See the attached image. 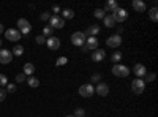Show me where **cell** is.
Instances as JSON below:
<instances>
[{
    "instance_id": "cell-13",
    "label": "cell",
    "mask_w": 158,
    "mask_h": 117,
    "mask_svg": "<svg viewBox=\"0 0 158 117\" xmlns=\"http://www.w3.org/2000/svg\"><path fill=\"white\" fill-rule=\"evenodd\" d=\"M133 71H135V74L138 76V79H141V77H144L147 74V68L144 67L142 63H135V68H133Z\"/></svg>"
},
{
    "instance_id": "cell-5",
    "label": "cell",
    "mask_w": 158,
    "mask_h": 117,
    "mask_svg": "<svg viewBox=\"0 0 158 117\" xmlns=\"http://www.w3.org/2000/svg\"><path fill=\"white\" fill-rule=\"evenodd\" d=\"M49 25H51L52 30L54 29H63L65 27V21L59 15H54V16H51V19H49Z\"/></svg>"
},
{
    "instance_id": "cell-31",
    "label": "cell",
    "mask_w": 158,
    "mask_h": 117,
    "mask_svg": "<svg viewBox=\"0 0 158 117\" xmlns=\"http://www.w3.org/2000/svg\"><path fill=\"white\" fill-rule=\"evenodd\" d=\"M5 90H6V94H8V92H10V94H13V92H16V86H15V84H8Z\"/></svg>"
},
{
    "instance_id": "cell-14",
    "label": "cell",
    "mask_w": 158,
    "mask_h": 117,
    "mask_svg": "<svg viewBox=\"0 0 158 117\" xmlns=\"http://www.w3.org/2000/svg\"><path fill=\"white\" fill-rule=\"evenodd\" d=\"M46 44H48V48L51 51H57L60 48V40H59V38H56V36H51V38H48V40H46Z\"/></svg>"
},
{
    "instance_id": "cell-34",
    "label": "cell",
    "mask_w": 158,
    "mask_h": 117,
    "mask_svg": "<svg viewBox=\"0 0 158 117\" xmlns=\"http://www.w3.org/2000/svg\"><path fill=\"white\" fill-rule=\"evenodd\" d=\"M5 98H6V90L5 89H0V103L5 101Z\"/></svg>"
},
{
    "instance_id": "cell-21",
    "label": "cell",
    "mask_w": 158,
    "mask_h": 117,
    "mask_svg": "<svg viewBox=\"0 0 158 117\" xmlns=\"http://www.w3.org/2000/svg\"><path fill=\"white\" fill-rule=\"evenodd\" d=\"M73 18H74V11H73V10L67 8V10L62 11V19H63V21H65V19H73Z\"/></svg>"
},
{
    "instance_id": "cell-27",
    "label": "cell",
    "mask_w": 158,
    "mask_h": 117,
    "mask_svg": "<svg viewBox=\"0 0 158 117\" xmlns=\"http://www.w3.org/2000/svg\"><path fill=\"white\" fill-rule=\"evenodd\" d=\"M152 81H155V73H149V74L144 76V84H146V82H152Z\"/></svg>"
},
{
    "instance_id": "cell-41",
    "label": "cell",
    "mask_w": 158,
    "mask_h": 117,
    "mask_svg": "<svg viewBox=\"0 0 158 117\" xmlns=\"http://www.w3.org/2000/svg\"><path fill=\"white\" fill-rule=\"evenodd\" d=\"M0 48H2V40H0Z\"/></svg>"
},
{
    "instance_id": "cell-24",
    "label": "cell",
    "mask_w": 158,
    "mask_h": 117,
    "mask_svg": "<svg viewBox=\"0 0 158 117\" xmlns=\"http://www.w3.org/2000/svg\"><path fill=\"white\" fill-rule=\"evenodd\" d=\"M149 16H150V19H152L153 22L158 21V10H156V6H153V8L149 10Z\"/></svg>"
},
{
    "instance_id": "cell-30",
    "label": "cell",
    "mask_w": 158,
    "mask_h": 117,
    "mask_svg": "<svg viewBox=\"0 0 158 117\" xmlns=\"http://www.w3.org/2000/svg\"><path fill=\"white\" fill-rule=\"evenodd\" d=\"M8 84V77L5 74H0V87H5Z\"/></svg>"
},
{
    "instance_id": "cell-22",
    "label": "cell",
    "mask_w": 158,
    "mask_h": 117,
    "mask_svg": "<svg viewBox=\"0 0 158 117\" xmlns=\"http://www.w3.org/2000/svg\"><path fill=\"white\" fill-rule=\"evenodd\" d=\"M27 84H29L32 89H36V87L40 86V81L36 79L35 76H29V77H27Z\"/></svg>"
},
{
    "instance_id": "cell-1",
    "label": "cell",
    "mask_w": 158,
    "mask_h": 117,
    "mask_svg": "<svg viewBox=\"0 0 158 117\" xmlns=\"http://www.w3.org/2000/svg\"><path fill=\"white\" fill-rule=\"evenodd\" d=\"M112 74L117 76V77H127L130 74V68L122 65V63H115L112 67Z\"/></svg>"
},
{
    "instance_id": "cell-37",
    "label": "cell",
    "mask_w": 158,
    "mask_h": 117,
    "mask_svg": "<svg viewBox=\"0 0 158 117\" xmlns=\"http://www.w3.org/2000/svg\"><path fill=\"white\" fill-rule=\"evenodd\" d=\"M25 79V74H22V73H19L18 76H16V82H22Z\"/></svg>"
},
{
    "instance_id": "cell-28",
    "label": "cell",
    "mask_w": 158,
    "mask_h": 117,
    "mask_svg": "<svg viewBox=\"0 0 158 117\" xmlns=\"http://www.w3.org/2000/svg\"><path fill=\"white\" fill-rule=\"evenodd\" d=\"M74 117H85V109H82V108H77L76 111H74V114H73Z\"/></svg>"
},
{
    "instance_id": "cell-17",
    "label": "cell",
    "mask_w": 158,
    "mask_h": 117,
    "mask_svg": "<svg viewBox=\"0 0 158 117\" xmlns=\"http://www.w3.org/2000/svg\"><path fill=\"white\" fill-rule=\"evenodd\" d=\"M100 33V25H90V27L84 32L85 36H97Z\"/></svg>"
},
{
    "instance_id": "cell-38",
    "label": "cell",
    "mask_w": 158,
    "mask_h": 117,
    "mask_svg": "<svg viewBox=\"0 0 158 117\" xmlns=\"http://www.w3.org/2000/svg\"><path fill=\"white\" fill-rule=\"evenodd\" d=\"M52 11H54L56 15H57V13L60 11V6H59V5H54V6H52Z\"/></svg>"
},
{
    "instance_id": "cell-18",
    "label": "cell",
    "mask_w": 158,
    "mask_h": 117,
    "mask_svg": "<svg viewBox=\"0 0 158 117\" xmlns=\"http://www.w3.org/2000/svg\"><path fill=\"white\" fill-rule=\"evenodd\" d=\"M35 73V65L33 63H25L24 65V74L25 76H33Z\"/></svg>"
},
{
    "instance_id": "cell-2",
    "label": "cell",
    "mask_w": 158,
    "mask_h": 117,
    "mask_svg": "<svg viewBox=\"0 0 158 117\" xmlns=\"http://www.w3.org/2000/svg\"><path fill=\"white\" fill-rule=\"evenodd\" d=\"M85 35H84V32H74L73 35H71V43L74 44V46H79V48H82L84 44H85Z\"/></svg>"
},
{
    "instance_id": "cell-7",
    "label": "cell",
    "mask_w": 158,
    "mask_h": 117,
    "mask_svg": "<svg viewBox=\"0 0 158 117\" xmlns=\"http://www.w3.org/2000/svg\"><path fill=\"white\" fill-rule=\"evenodd\" d=\"M112 18L115 22H123L128 18V11L125 8H117L115 11H112Z\"/></svg>"
},
{
    "instance_id": "cell-39",
    "label": "cell",
    "mask_w": 158,
    "mask_h": 117,
    "mask_svg": "<svg viewBox=\"0 0 158 117\" xmlns=\"http://www.w3.org/2000/svg\"><path fill=\"white\" fill-rule=\"evenodd\" d=\"M2 32H5V29H3V25L0 24V33H2Z\"/></svg>"
},
{
    "instance_id": "cell-9",
    "label": "cell",
    "mask_w": 158,
    "mask_h": 117,
    "mask_svg": "<svg viewBox=\"0 0 158 117\" xmlns=\"http://www.w3.org/2000/svg\"><path fill=\"white\" fill-rule=\"evenodd\" d=\"M5 36H6L8 41H18V40H21V33H19V30H16V29H8V30H5Z\"/></svg>"
},
{
    "instance_id": "cell-19",
    "label": "cell",
    "mask_w": 158,
    "mask_h": 117,
    "mask_svg": "<svg viewBox=\"0 0 158 117\" xmlns=\"http://www.w3.org/2000/svg\"><path fill=\"white\" fill-rule=\"evenodd\" d=\"M117 8H118V3L115 2V0H111V2H108L106 5H104V10L103 11L104 13H106V11H115Z\"/></svg>"
},
{
    "instance_id": "cell-11",
    "label": "cell",
    "mask_w": 158,
    "mask_h": 117,
    "mask_svg": "<svg viewBox=\"0 0 158 117\" xmlns=\"http://www.w3.org/2000/svg\"><path fill=\"white\" fill-rule=\"evenodd\" d=\"M11 60H13L11 51H8V49H0V63L6 65V63H11Z\"/></svg>"
},
{
    "instance_id": "cell-8",
    "label": "cell",
    "mask_w": 158,
    "mask_h": 117,
    "mask_svg": "<svg viewBox=\"0 0 158 117\" xmlns=\"http://www.w3.org/2000/svg\"><path fill=\"white\" fill-rule=\"evenodd\" d=\"M144 89H146V84H144L142 79H138V77L133 79V82H131V90H133V94L139 95V94L144 92Z\"/></svg>"
},
{
    "instance_id": "cell-16",
    "label": "cell",
    "mask_w": 158,
    "mask_h": 117,
    "mask_svg": "<svg viewBox=\"0 0 158 117\" xmlns=\"http://www.w3.org/2000/svg\"><path fill=\"white\" fill-rule=\"evenodd\" d=\"M131 6H133L138 13H144L147 10V5L142 2V0H133V3H131Z\"/></svg>"
},
{
    "instance_id": "cell-20",
    "label": "cell",
    "mask_w": 158,
    "mask_h": 117,
    "mask_svg": "<svg viewBox=\"0 0 158 117\" xmlns=\"http://www.w3.org/2000/svg\"><path fill=\"white\" fill-rule=\"evenodd\" d=\"M104 25H106L108 29H111V27H114V24H115V21H114V18H112V15H106L104 16Z\"/></svg>"
},
{
    "instance_id": "cell-15",
    "label": "cell",
    "mask_w": 158,
    "mask_h": 117,
    "mask_svg": "<svg viewBox=\"0 0 158 117\" xmlns=\"http://www.w3.org/2000/svg\"><path fill=\"white\" fill-rule=\"evenodd\" d=\"M104 57H106V52H104L103 49H95L94 52H92V60L94 62H101Z\"/></svg>"
},
{
    "instance_id": "cell-10",
    "label": "cell",
    "mask_w": 158,
    "mask_h": 117,
    "mask_svg": "<svg viewBox=\"0 0 158 117\" xmlns=\"http://www.w3.org/2000/svg\"><path fill=\"white\" fill-rule=\"evenodd\" d=\"M106 44L109 46V48H118L122 44V36L120 35H112V36H109L108 40H106Z\"/></svg>"
},
{
    "instance_id": "cell-29",
    "label": "cell",
    "mask_w": 158,
    "mask_h": 117,
    "mask_svg": "<svg viewBox=\"0 0 158 117\" xmlns=\"http://www.w3.org/2000/svg\"><path fill=\"white\" fill-rule=\"evenodd\" d=\"M100 79H101V74H94V76L90 77V84H92V86H94V84H98Z\"/></svg>"
},
{
    "instance_id": "cell-25",
    "label": "cell",
    "mask_w": 158,
    "mask_h": 117,
    "mask_svg": "<svg viewBox=\"0 0 158 117\" xmlns=\"http://www.w3.org/2000/svg\"><path fill=\"white\" fill-rule=\"evenodd\" d=\"M120 60H122V52H120V51H117V52H114V54H112L111 62H112V63H118Z\"/></svg>"
},
{
    "instance_id": "cell-3",
    "label": "cell",
    "mask_w": 158,
    "mask_h": 117,
    "mask_svg": "<svg viewBox=\"0 0 158 117\" xmlns=\"http://www.w3.org/2000/svg\"><path fill=\"white\" fill-rule=\"evenodd\" d=\"M94 94H95V87L92 86L90 82L89 84H82L81 87H79V95L84 97V98H89V97H92Z\"/></svg>"
},
{
    "instance_id": "cell-26",
    "label": "cell",
    "mask_w": 158,
    "mask_h": 117,
    "mask_svg": "<svg viewBox=\"0 0 158 117\" xmlns=\"http://www.w3.org/2000/svg\"><path fill=\"white\" fill-rule=\"evenodd\" d=\"M94 16L97 18V19H104V16H106V15H104V11L103 10H95V13H94Z\"/></svg>"
},
{
    "instance_id": "cell-12",
    "label": "cell",
    "mask_w": 158,
    "mask_h": 117,
    "mask_svg": "<svg viewBox=\"0 0 158 117\" xmlns=\"http://www.w3.org/2000/svg\"><path fill=\"white\" fill-rule=\"evenodd\" d=\"M95 92L100 95V97H106L109 94V86L106 82H98L95 86Z\"/></svg>"
},
{
    "instance_id": "cell-32",
    "label": "cell",
    "mask_w": 158,
    "mask_h": 117,
    "mask_svg": "<svg viewBox=\"0 0 158 117\" xmlns=\"http://www.w3.org/2000/svg\"><path fill=\"white\" fill-rule=\"evenodd\" d=\"M52 32H54V30H52L51 27H44V29H43V36H51Z\"/></svg>"
},
{
    "instance_id": "cell-4",
    "label": "cell",
    "mask_w": 158,
    "mask_h": 117,
    "mask_svg": "<svg viewBox=\"0 0 158 117\" xmlns=\"http://www.w3.org/2000/svg\"><path fill=\"white\" fill-rule=\"evenodd\" d=\"M18 27H19V33L21 35H27V33H30V30H32V25H30V22L27 21V19H18Z\"/></svg>"
},
{
    "instance_id": "cell-35",
    "label": "cell",
    "mask_w": 158,
    "mask_h": 117,
    "mask_svg": "<svg viewBox=\"0 0 158 117\" xmlns=\"http://www.w3.org/2000/svg\"><path fill=\"white\" fill-rule=\"evenodd\" d=\"M67 62H68L67 57H59V59H57V65H59V67H60V65H65Z\"/></svg>"
},
{
    "instance_id": "cell-40",
    "label": "cell",
    "mask_w": 158,
    "mask_h": 117,
    "mask_svg": "<svg viewBox=\"0 0 158 117\" xmlns=\"http://www.w3.org/2000/svg\"><path fill=\"white\" fill-rule=\"evenodd\" d=\"M65 117H74V115H73V114H70V115H65Z\"/></svg>"
},
{
    "instance_id": "cell-33",
    "label": "cell",
    "mask_w": 158,
    "mask_h": 117,
    "mask_svg": "<svg viewBox=\"0 0 158 117\" xmlns=\"http://www.w3.org/2000/svg\"><path fill=\"white\" fill-rule=\"evenodd\" d=\"M36 43L38 44H46V36H43V35L36 36Z\"/></svg>"
},
{
    "instance_id": "cell-6",
    "label": "cell",
    "mask_w": 158,
    "mask_h": 117,
    "mask_svg": "<svg viewBox=\"0 0 158 117\" xmlns=\"http://www.w3.org/2000/svg\"><path fill=\"white\" fill-rule=\"evenodd\" d=\"M95 49H98V38L89 36L85 40V44L82 46V51H95Z\"/></svg>"
},
{
    "instance_id": "cell-36",
    "label": "cell",
    "mask_w": 158,
    "mask_h": 117,
    "mask_svg": "<svg viewBox=\"0 0 158 117\" xmlns=\"http://www.w3.org/2000/svg\"><path fill=\"white\" fill-rule=\"evenodd\" d=\"M40 19H41V21H49L51 19V15H49V13H43V15L40 16Z\"/></svg>"
},
{
    "instance_id": "cell-23",
    "label": "cell",
    "mask_w": 158,
    "mask_h": 117,
    "mask_svg": "<svg viewBox=\"0 0 158 117\" xmlns=\"http://www.w3.org/2000/svg\"><path fill=\"white\" fill-rule=\"evenodd\" d=\"M11 54H13V56H22V54H24V48H22L21 44H16L15 48L11 49Z\"/></svg>"
}]
</instances>
